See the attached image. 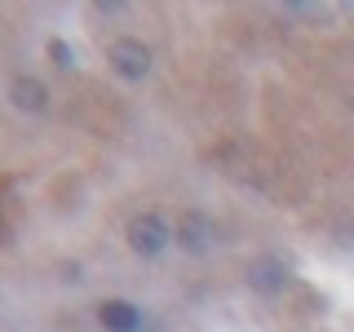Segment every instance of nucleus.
I'll return each instance as SVG.
<instances>
[{"mask_svg":"<svg viewBox=\"0 0 354 332\" xmlns=\"http://www.w3.org/2000/svg\"><path fill=\"white\" fill-rule=\"evenodd\" d=\"M124 239H129V248L138 252V257H160V252L173 243V230L164 226V217H155V213H138V217L129 221Z\"/></svg>","mask_w":354,"mask_h":332,"instance_id":"f257e3e1","label":"nucleus"},{"mask_svg":"<svg viewBox=\"0 0 354 332\" xmlns=\"http://www.w3.org/2000/svg\"><path fill=\"white\" fill-rule=\"evenodd\" d=\"M173 239H177V248L182 252H208L213 248V239H217V226H213V217H204V213H182L177 217V226H173Z\"/></svg>","mask_w":354,"mask_h":332,"instance_id":"f03ea898","label":"nucleus"},{"mask_svg":"<svg viewBox=\"0 0 354 332\" xmlns=\"http://www.w3.org/2000/svg\"><path fill=\"white\" fill-rule=\"evenodd\" d=\"M111 66H115V75H124V80H142V75L151 71V49L142 40H115L111 44Z\"/></svg>","mask_w":354,"mask_h":332,"instance_id":"7ed1b4c3","label":"nucleus"},{"mask_svg":"<svg viewBox=\"0 0 354 332\" xmlns=\"http://www.w3.org/2000/svg\"><path fill=\"white\" fill-rule=\"evenodd\" d=\"M288 266L279 257H257V261H248V288L252 293H261V297H274V293H283L288 288Z\"/></svg>","mask_w":354,"mask_h":332,"instance_id":"20e7f679","label":"nucleus"},{"mask_svg":"<svg viewBox=\"0 0 354 332\" xmlns=\"http://www.w3.org/2000/svg\"><path fill=\"white\" fill-rule=\"evenodd\" d=\"M9 102H14L18 111H44L49 107V84L44 80H36V75H18L14 84H9Z\"/></svg>","mask_w":354,"mask_h":332,"instance_id":"39448f33","label":"nucleus"},{"mask_svg":"<svg viewBox=\"0 0 354 332\" xmlns=\"http://www.w3.org/2000/svg\"><path fill=\"white\" fill-rule=\"evenodd\" d=\"M97 324H102L106 332H138L142 310L133 302H102L97 306Z\"/></svg>","mask_w":354,"mask_h":332,"instance_id":"423d86ee","label":"nucleus"},{"mask_svg":"<svg viewBox=\"0 0 354 332\" xmlns=\"http://www.w3.org/2000/svg\"><path fill=\"white\" fill-rule=\"evenodd\" d=\"M49 58H53V62H58V66H71V62H75V53H71V49H66V44H62V40H53V44H49Z\"/></svg>","mask_w":354,"mask_h":332,"instance_id":"0eeeda50","label":"nucleus"}]
</instances>
